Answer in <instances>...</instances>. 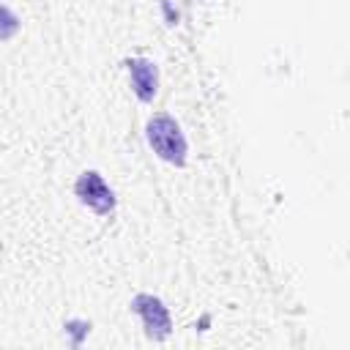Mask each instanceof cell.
Listing matches in <instances>:
<instances>
[{"mask_svg":"<svg viewBox=\"0 0 350 350\" xmlns=\"http://www.w3.org/2000/svg\"><path fill=\"white\" fill-rule=\"evenodd\" d=\"M74 191H77L79 202L88 205V208H90L93 213H98V216H107V213H112V208H115V194H112V189L104 183V178H101L96 170L82 172V175L77 178V183H74Z\"/></svg>","mask_w":350,"mask_h":350,"instance_id":"3957f363","label":"cell"},{"mask_svg":"<svg viewBox=\"0 0 350 350\" xmlns=\"http://www.w3.org/2000/svg\"><path fill=\"white\" fill-rule=\"evenodd\" d=\"M19 30V19L8 5H0V41H8Z\"/></svg>","mask_w":350,"mask_h":350,"instance_id":"5b68a950","label":"cell"},{"mask_svg":"<svg viewBox=\"0 0 350 350\" xmlns=\"http://www.w3.org/2000/svg\"><path fill=\"white\" fill-rule=\"evenodd\" d=\"M129 66V74H131V88L137 93L139 101H153L156 90H159V71H156V63L145 60V57H134L126 63Z\"/></svg>","mask_w":350,"mask_h":350,"instance_id":"277c9868","label":"cell"},{"mask_svg":"<svg viewBox=\"0 0 350 350\" xmlns=\"http://www.w3.org/2000/svg\"><path fill=\"white\" fill-rule=\"evenodd\" d=\"M145 137H148V145L153 148V153L175 167H183L186 164V137L180 131V126L175 123V118H170L167 112H159L148 120V129H145Z\"/></svg>","mask_w":350,"mask_h":350,"instance_id":"6da1fadb","label":"cell"},{"mask_svg":"<svg viewBox=\"0 0 350 350\" xmlns=\"http://www.w3.org/2000/svg\"><path fill=\"white\" fill-rule=\"evenodd\" d=\"M131 312H137L145 323V336L153 342H164L172 334V320L170 312L164 306L161 298L150 295V293H139L131 298Z\"/></svg>","mask_w":350,"mask_h":350,"instance_id":"7a4b0ae2","label":"cell"}]
</instances>
